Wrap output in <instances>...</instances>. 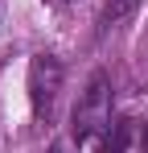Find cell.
I'll list each match as a JSON object with an SVG mask.
<instances>
[{
	"instance_id": "cell-4",
	"label": "cell",
	"mask_w": 148,
	"mask_h": 153,
	"mask_svg": "<svg viewBox=\"0 0 148 153\" xmlns=\"http://www.w3.org/2000/svg\"><path fill=\"white\" fill-rule=\"evenodd\" d=\"M49 153H66V149H62V145H53V149H49Z\"/></svg>"
},
{
	"instance_id": "cell-3",
	"label": "cell",
	"mask_w": 148,
	"mask_h": 153,
	"mask_svg": "<svg viewBox=\"0 0 148 153\" xmlns=\"http://www.w3.org/2000/svg\"><path fill=\"white\" fill-rule=\"evenodd\" d=\"M140 8V0H103V13H99V25L103 29H115V25H123L132 13Z\"/></svg>"
},
{
	"instance_id": "cell-2",
	"label": "cell",
	"mask_w": 148,
	"mask_h": 153,
	"mask_svg": "<svg viewBox=\"0 0 148 153\" xmlns=\"http://www.w3.org/2000/svg\"><path fill=\"white\" fill-rule=\"evenodd\" d=\"M29 108H33V120L45 124L58 108V95H62V62L53 54H33L29 58Z\"/></svg>"
},
{
	"instance_id": "cell-1",
	"label": "cell",
	"mask_w": 148,
	"mask_h": 153,
	"mask_svg": "<svg viewBox=\"0 0 148 153\" xmlns=\"http://www.w3.org/2000/svg\"><path fill=\"white\" fill-rule=\"evenodd\" d=\"M107 128H111V83L99 71V75H91L86 91L74 103V137H78V145H91Z\"/></svg>"
},
{
	"instance_id": "cell-5",
	"label": "cell",
	"mask_w": 148,
	"mask_h": 153,
	"mask_svg": "<svg viewBox=\"0 0 148 153\" xmlns=\"http://www.w3.org/2000/svg\"><path fill=\"white\" fill-rule=\"evenodd\" d=\"M70 4H74V0H70Z\"/></svg>"
}]
</instances>
